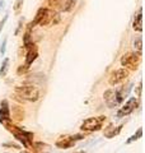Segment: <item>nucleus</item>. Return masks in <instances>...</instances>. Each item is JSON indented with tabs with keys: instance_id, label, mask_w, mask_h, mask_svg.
Returning <instances> with one entry per match:
<instances>
[{
	"instance_id": "11",
	"label": "nucleus",
	"mask_w": 145,
	"mask_h": 153,
	"mask_svg": "<svg viewBox=\"0 0 145 153\" xmlns=\"http://www.w3.org/2000/svg\"><path fill=\"white\" fill-rule=\"evenodd\" d=\"M0 124H7L12 120V115H10V106L7 100H3L0 103Z\"/></svg>"
},
{
	"instance_id": "22",
	"label": "nucleus",
	"mask_w": 145,
	"mask_h": 153,
	"mask_svg": "<svg viewBox=\"0 0 145 153\" xmlns=\"http://www.w3.org/2000/svg\"><path fill=\"white\" fill-rule=\"evenodd\" d=\"M22 28H23V19H19V22H18V28L16 30V32H14V35L18 36V35H19V32L22 31Z\"/></svg>"
},
{
	"instance_id": "10",
	"label": "nucleus",
	"mask_w": 145,
	"mask_h": 153,
	"mask_svg": "<svg viewBox=\"0 0 145 153\" xmlns=\"http://www.w3.org/2000/svg\"><path fill=\"white\" fill-rule=\"evenodd\" d=\"M24 49H26V65L30 66L33 61L37 59L38 47L36 44L31 42V44H28V45H24Z\"/></svg>"
},
{
	"instance_id": "18",
	"label": "nucleus",
	"mask_w": 145,
	"mask_h": 153,
	"mask_svg": "<svg viewBox=\"0 0 145 153\" xmlns=\"http://www.w3.org/2000/svg\"><path fill=\"white\" fill-rule=\"evenodd\" d=\"M141 137H143V129H141V128H139L138 130H136V133H135L134 135H131V137H130L129 139L126 140V144H130V143H132V142H135V140L140 139Z\"/></svg>"
},
{
	"instance_id": "27",
	"label": "nucleus",
	"mask_w": 145,
	"mask_h": 153,
	"mask_svg": "<svg viewBox=\"0 0 145 153\" xmlns=\"http://www.w3.org/2000/svg\"><path fill=\"white\" fill-rule=\"evenodd\" d=\"M1 5H4V1H0V7H1Z\"/></svg>"
},
{
	"instance_id": "23",
	"label": "nucleus",
	"mask_w": 145,
	"mask_h": 153,
	"mask_svg": "<svg viewBox=\"0 0 145 153\" xmlns=\"http://www.w3.org/2000/svg\"><path fill=\"white\" fill-rule=\"evenodd\" d=\"M7 42H8V40H7V38H4V41H3V44H1V47H0V54H1V55H4V54H5Z\"/></svg>"
},
{
	"instance_id": "26",
	"label": "nucleus",
	"mask_w": 145,
	"mask_h": 153,
	"mask_svg": "<svg viewBox=\"0 0 145 153\" xmlns=\"http://www.w3.org/2000/svg\"><path fill=\"white\" fill-rule=\"evenodd\" d=\"M8 21V16H5L3 18V21L0 22V33H1V31H3V28H4V26H5V22Z\"/></svg>"
},
{
	"instance_id": "5",
	"label": "nucleus",
	"mask_w": 145,
	"mask_h": 153,
	"mask_svg": "<svg viewBox=\"0 0 145 153\" xmlns=\"http://www.w3.org/2000/svg\"><path fill=\"white\" fill-rule=\"evenodd\" d=\"M107 120V117L104 115L101 116H94V117H88L81 123L80 125V130L81 131H98L102 129L103 124Z\"/></svg>"
},
{
	"instance_id": "25",
	"label": "nucleus",
	"mask_w": 145,
	"mask_h": 153,
	"mask_svg": "<svg viewBox=\"0 0 145 153\" xmlns=\"http://www.w3.org/2000/svg\"><path fill=\"white\" fill-rule=\"evenodd\" d=\"M141 89H143V82H140L139 85H138V88H136V96H138V97L141 96Z\"/></svg>"
},
{
	"instance_id": "16",
	"label": "nucleus",
	"mask_w": 145,
	"mask_h": 153,
	"mask_svg": "<svg viewBox=\"0 0 145 153\" xmlns=\"http://www.w3.org/2000/svg\"><path fill=\"white\" fill-rule=\"evenodd\" d=\"M22 9H23V0H16L13 4V12L16 16H19L22 13Z\"/></svg>"
},
{
	"instance_id": "2",
	"label": "nucleus",
	"mask_w": 145,
	"mask_h": 153,
	"mask_svg": "<svg viewBox=\"0 0 145 153\" xmlns=\"http://www.w3.org/2000/svg\"><path fill=\"white\" fill-rule=\"evenodd\" d=\"M14 94L23 102H36L41 97V92L33 84H23L17 85L14 88Z\"/></svg>"
},
{
	"instance_id": "7",
	"label": "nucleus",
	"mask_w": 145,
	"mask_h": 153,
	"mask_svg": "<svg viewBox=\"0 0 145 153\" xmlns=\"http://www.w3.org/2000/svg\"><path fill=\"white\" fill-rule=\"evenodd\" d=\"M84 139V134H75V135H61L57 138L55 142V146L60 149H67L76 144L78 140Z\"/></svg>"
},
{
	"instance_id": "29",
	"label": "nucleus",
	"mask_w": 145,
	"mask_h": 153,
	"mask_svg": "<svg viewBox=\"0 0 145 153\" xmlns=\"http://www.w3.org/2000/svg\"><path fill=\"white\" fill-rule=\"evenodd\" d=\"M78 153H84V152H78Z\"/></svg>"
},
{
	"instance_id": "14",
	"label": "nucleus",
	"mask_w": 145,
	"mask_h": 153,
	"mask_svg": "<svg viewBox=\"0 0 145 153\" xmlns=\"http://www.w3.org/2000/svg\"><path fill=\"white\" fill-rule=\"evenodd\" d=\"M12 112H13V117L16 119V120H22V119H24V111H23L22 107L13 106Z\"/></svg>"
},
{
	"instance_id": "6",
	"label": "nucleus",
	"mask_w": 145,
	"mask_h": 153,
	"mask_svg": "<svg viewBox=\"0 0 145 153\" xmlns=\"http://www.w3.org/2000/svg\"><path fill=\"white\" fill-rule=\"evenodd\" d=\"M140 63H141V54L138 52H126L122 57H121V65L125 69L129 70H136L139 68Z\"/></svg>"
},
{
	"instance_id": "28",
	"label": "nucleus",
	"mask_w": 145,
	"mask_h": 153,
	"mask_svg": "<svg viewBox=\"0 0 145 153\" xmlns=\"http://www.w3.org/2000/svg\"><path fill=\"white\" fill-rule=\"evenodd\" d=\"M21 153H28V152H27V151H22Z\"/></svg>"
},
{
	"instance_id": "24",
	"label": "nucleus",
	"mask_w": 145,
	"mask_h": 153,
	"mask_svg": "<svg viewBox=\"0 0 145 153\" xmlns=\"http://www.w3.org/2000/svg\"><path fill=\"white\" fill-rule=\"evenodd\" d=\"M3 147H12V148H16V149H21V146L13 144V143H4Z\"/></svg>"
},
{
	"instance_id": "19",
	"label": "nucleus",
	"mask_w": 145,
	"mask_h": 153,
	"mask_svg": "<svg viewBox=\"0 0 145 153\" xmlns=\"http://www.w3.org/2000/svg\"><path fill=\"white\" fill-rule=\"evenodd\" d=\"M8 66H9V59H8V57H5V59L3 60L1 66H0V76H5L7 75Z\"/></svg>"
},
{
	"instance_id": "12",
	"label": "nucleus",
	"mask_w": 145,
	"mask_h": 153,
	"mask_svg": "<svg viewBox=\"0 0 145 153\" xmlns=\"http://www.w3.org/2000/svg\"><path fill=\"white\" fill-rule=\"evenodd\" d=\"M132 28L136 32L143 31V8H140L139 12L136 13V16H135L134 22H132Z\"/></svg>"
},
{
	"instance_id": "17",
	"label": "nucleus",
	"mask_w": 145,
	"mask_h": 153,
	"mask_svg": "<svg viewBox=\"0 0 145 153\" xmlns=\"http://www.w3.org/2000/svg\"><path fill=\"white\" fill-rule=\"evenodd\" d=\"M134 49H135V52H138V54H141L143 51V38L141 37H136L134 41Z\"/></svg>"
},
{
	"instance_id": "13",
	"label": "nucleus",
	"mask_w": 145,
	"mask_h": 153,
	"mask_svg": "<svg viewBox=\"0 0 145 153\" xmlns=\"http://www.w3.org/2000/svg\"><path fill=\"white\" fill-rule=\"evenodd\" d=\"M121 129H122V125H120V126L109 125L108 128L104 129L103 135H104L106 138H108V139H112V138H115L116 135H118V134L121 133Z\"/></svg>"
},
{
	"instance_id": "15",
	"label": "nucleus",
	"mask_w": 145,
	"mask_h": 153,
	"mask_svg": "<svg viewBox=\"0 0 145 153\" xmlns=\"http://www.w3.org/2000/svg\"><path fill=\"white\" fill-rule=\"evenodd\" d=\"M75 3H76V0H65L64 5H62V8H61V12H70V10H72V8L75 7Z\"/></svg>"
},
{
	"instance_id": "8",
	"label": "nucleus",
	"mask_w": 145,
	"mask_h": 153,
	"mask_svg": "<svg viewBox=\"0 0 145 153\" xmlns=\"http://www.w3.org/2000/svg\"><path fill=\"white\" fill-rule=\"evenodd\" d=\"M127 76H129V70L127 69H125V68L116 69L109 74L108 83H109V85H117L120 83L125 82V80L127 79Z\"/></svg>"
},
{
	"instance_id": "4",
	"label": "nucleus",
	"mask_w": 145,
	"mask_h": 153,
	"mask_svg": "<svg viewBox=\"0 0 145 153\" xmlns=\"http://www.w3.org/2000/svg\"><path fill=\"white\" fill-rule=\"evenodd\" d=\"M5 126H7L8 130L10 131L14 137H16V139L22 143L24 148H28V147H30V144H32V143H33V133L26 131L24 129L13 125V124H9V123L5 124Z\"/></svg>"
},
{
	"instance_id": "20",
	"label": "nucleus",
	"mask_w": 145,
	"mask_h": 153,
	"mask_svg": "<svg viewBox=\"0 0 145 153\" xmlns=\"http://www.w3.org/2000/svg\"><path fill=\"white\" fill-rule=\"evenodd\" d=\"M47 3H48V5H50L51 8H59L61 10V8H62V5H64L65 0H47Z\"/></svg>"
},
{
	"instance_id": "21",
	"label": "nucleus",
	"mask_w": 145,
	"mask_h": 153,
	"mask_svg": "<svg viewBox=\"0 0 145 153\" xmlns=\"http://www.w3.org/2000/svg\"><path fill=\"white\" fill-rule=\"evenodd\" d=\"M28 69H30V66H28V65H26V64H24V65H21V66H19V68H18L17 73H18L19 75H21V74H24V73H26V71H27Z\"/></svg>"
},
{
	"instance_id": "3",
	"label": "nucleus",
	"mask_w": 145,
	"mask_h": 153,
	"mask_svg": "<svg viewBox=\"0 0 145 153\" xmlns=\"http://www.w3.org/2000/svg\"><path fill=\"white\" fill-rule=\"evenodd\" d=\"M130 91H131V84H130L126 89H125V87H121L118 89H113V88L107 89L104 92V94H103L104 101H106V103H107V106L111 107V108L118 106V105L122 102L125 98H126V96L129 94Z\"/></svg>"
},
{
	"instance_id": "9",
	"label": "nucleus",
	"mask_w": 145,
	"mask_h": 153,
	"mask_svg": "<svg viewBox=\"0 0 145 153\" xmlns=\"http://www.w3.org/2000/svg\"><path fill=\"white\" fill-rule=\"evenodd\" d=\"M139 106V100L136 97H130L126 102H125V105L122 107H120V110L117 111V116L118 117H125L127 116V115H130L131 112L135 111V108H136Z\"/></svg>"
},
{
	"instance_id": "1",
	"label": "nucleus",
	"mask_w": 145,
	"mask_h": 153,
	"mask_svg": "<svg viewBox=\"0 0 145 153\" xmlns=\"http://www.w3.org/2000/svg\"><path fill=\"white\" fill-rule=\"evenodd\" d=\"M33 22L37 26L41 27H50V26H55L60 22V14L57 13L54 9L50 8H40L37 10V14Z\"/></svg>"
}]
</instances>
